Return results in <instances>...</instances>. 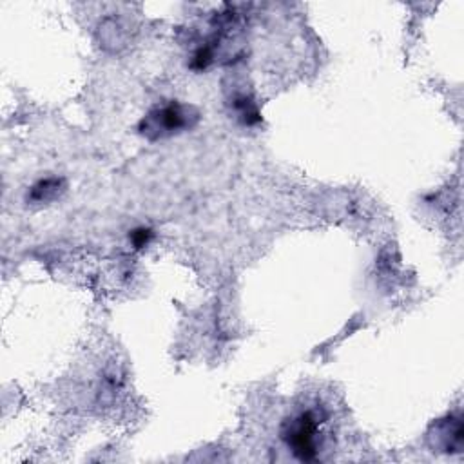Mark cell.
Returning a JSON list of instances; mask_svg holds the SVG:
<instances>
[{
	"instance_id": "3957f363",
	"label": "cell",
	"mask_w": 464,
	"mask_h": 464,
	"mask_svg": "<svg viewBox=\"0 0 464 464\" xmlns=\"http://www.w3.org/2000/svg\"><path fill=\"white\" fill-rule=\"evenodd\" d=\"M210 62H212V49L202 48L195 53V56H192L191 68L196 69V71H203V69L209 68Z\"/></svg>"
},
{
	"instance_id": "6da1fadb",
	"label": "cell",
	"mask_w": 464,
	"mask_h": 464,
	"mask_svg": "<svg viewBox=\"0 0 464 464\" xmlns=\"http://www.w3.org/2000/svg\"><path fill=\"white\" fill-rule=\"evenodd\" d=\"M319 423L314 412H301L289 419L282 430V437L292 453L301 460L318 459Z\"/></svg>"
},
{
	"instance_id": "277c9868",
	"label": "cell",
	"mask_w": 464,
	"mask_h": 464,
	"mask_svg": "<svg viewBox=\"0 0 464 464\" xmlns=\"http://www.w3.org/2000/svg\"><path fill=\"white\" fill-rule=\"evenodd\" d=\"M151 238H153V232L149 229H136V230H133V234H131V242L136 249H142V247H145L147 243L151 242Z\"/></svg>"
},
{
	"instance_id": "7a4b0ae2",
	"label": "cell",
	"mask_w": 464,
	"mask_h": 464,
	"mask_svg": "<svg viewBox=\"0 0 464 464\" xmlns=\"http://www.w3.org/2000/svg\"><path fill=\"white\" fill-rule=\"evenodd\" d=\"M187 123H189V120H187L185 108H182L178 103H171V105L149 115L145 122V129L147 133L156 131L158 135H171V133L187 128Z\"/></svg>"
}]
</instances>
